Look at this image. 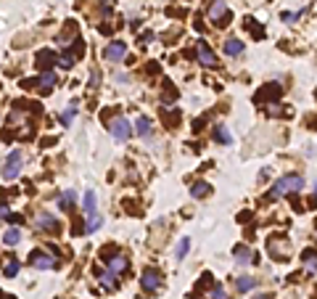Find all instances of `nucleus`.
Instances as JSON below:
<instances>
[{
	"label": "nucleus",
	"mask_w": 317,
	"mask_h": 299,
	"mask_svg": "<svg viewBox=\"0 0 317 299\" xmlns=\"http://www.w3.org/2000/svg\"><path fill=\"white\" fill-rule=\"evenodd\" d=\"M74 201H77L74 191H61V196H58V206H61V212H72V209H74Z\"/></svg>",
	"instance_id": "16"
},
{
	"label": "nucleus",
	"mask_w": 317,
	"mask_h": 299,
	"mask_svg": "<svg viewBox=\"0 0 317 299\" xmlns=\"http://www.w3.org/2000/svg\"><path fill=\"white\" fill-rule=\"evenodd\" d=\"M35 225L40 228L43 233H61V222H58L56 217H53L50 212H37Z\"/></svg>",
	"instance_id": "9"
},
{
	"label": "nucleus",
	"mask_w": 317,
	"mask_h": 299,
	"mask_svg": "<svg viewBox=\"0 0 317 299\" xmlns=\"http://www.w3.org/2000/svg\"><path fill=\"white\" fill-rule=\"evenodd\" d=\"M130 135H133V125H130L125 117H117V119L111 122V138L117 143H125Z\"/></svg>",
	"instance_id": "10"
},
{
	"label": "nucleus",
	"mask_w": 317,
	"mask_h": 299,
	"mask_svg": "<svg viewBox=\"0 0 317 299\" xmlns=\"http://www.w3.org/2000/svg\"><path fill=\"white\" fill-rule=\"evenodd\" d=\"M299 16H301V13H291V11H283V13H280L283 21H293V19H299Z\"/></svg>",
	"instance_id": "35"
},
{
	"label": "nucleus",
	"mask_w": 317,
	"mask_h": 299,
	"mask_svg": "<svg viewBox=\"0 0 317 299\" xmlns=\"http://www.w3.org/2000/svg\"><path fill=\"white\" fill-rule=\"evenodd\" d=\"M21 85H24V88H37V93L48 96V93H53V88L58 85V77H56L53 69H48V72H43L37 80H24Z\"/></svg>",
	"instance_id": "4"
},
{
	"label": "nucleus",
	"mask_w": 317,
	"mask_h": 299,
	"mask_svg": "<svg viewBox=\"0 0 317 299\" xmlns=\"http://www.w3.org/2000/svg\"><path fill=\"white\" fill-rule=\"evenodd\" d=\"M53 64H58V58L53 56V50L50 48H43V50H37V66L43 69V72H48V69Z\"/></svg>",
	"instance_id": "15"
},
{
	"label": "nucleus",
	"mask_w": 317,
	"mask_h": 299,
	"mask_svg": "<svg viewBox=\"0 0 317 299\" xmlns=\"http://www.w3.org/2000/svg\"><path fill=\"white\" fill-rule=\"evenodd\" d=\"M188 249H190V239H182L180 244H177V259H185V254H188Z\"/></svg>",
	"instance_id": "30"
},
{
	"label": "nucleus",
	"mask_w": 317,
	"mask_h": 299,
	"mask_svg": "<svg viewBox=\"0 0 317 299\" xmlns=\"http://www.w3.org/2000/svg\"><path fill=\"white\" fill-rule=\"evenodd\" d=\"M196 58H198V64L206 66V69H214V66H217V56H214V50L209 48V43L204 40V37L196 43Z\"/></svg>",
	"instance_id": "8"
},
{
	"label": "nucleus",
	"mask_w": 317,
	"mask_h": 299,
	"mask_svg": "<svg viewBox=\"0 0 317 299\" xmlns=\"http://www.w3.org/2000/svg\"><path fill=\"white\" fill-rule=\"evenodd\" d=\"M254 286H257V278H254V275H241V278L235 281V289L241 291V294L243 291H251Z\"/></svg>",
	"instance_id": "24"
},
{
	"label": "nucleus",
	"mask_w": 317,
	"mask_h": 299,
	"mask_svg": "<svg viewBox=\"0 0 317 299\" xmlns=\"http://www.w3.org/2000/svg\"><path fill=\"white\" fill-rule=\"evenodd\" d=\"M209 299H230V297H227V291L222 289L220 283H214V286H212V291H209Z\"/></svg>",
	"instance_id": "28"
},
{
	"label": "nucleus",
	"mask_w": 317,
	"mask_h": 299,
	"mask_svg": "<svg viewBox=\"0 0 317 299\" xmlns=\"http://www.w3.org/2000/svg\"><path fill=\"white\" fill-rule=\"evenodd\" d=\"M140 286H143V291H159V286H161V273L159 270H153V267H148L143 275H140Z\"/></svg>",
	"instance_id": "13"
},
{
	"label": "nucleus",
	"mask_w": 317,
	"mask_h": 299,
	"mask_svg": "<svg viewBox=\"0 0 317 299\" xmlns=\"http://www.w3.org/2000/svg\"><path fill=\"white\" fill-rule=\"evenodd\" d=\"M19 267H21V265H19V259H13V257H11V259H8V262H5V265H3V273H5V275H8V278H13V275H16V273H19Z\"/></svg>",
	"instance_id": "26"
},
{
	"label": "nucleus",
	"mask_w": 317,
	"mask_h": 299,
	"mask_svg": "<svg viewBox=\"0 0 317 299\" xmlns=\"http://www.w3.org/2000/svg\"><path fill=\"white\" fill-rule=\"evenodd\" d=\"M254 299H272V294H259V297H254Z\"/></svg>",
	"instance_id": "37"
},
{
	"label": "nucleus",
	"mask_w": 317,
	"mask_h": 299,
	"mask_svg": "<svg viewBox=\"0 0 317 299\" xmlns=\"http://www.w3.org/2000/svg\"><path fill=\"white\" fill-rule=\"evenodd\" d=\"M95 209V191H88L85 194V212H92Z\"/></svg>",
	"instance_id": "32"
},
{
	"label": "nucleus",
	"mask_w": 317,
	"mask_h": 299,
	"mask_svg": "<svg viewBox=\"0 0 317 299\" xmlns=\"http://www.w3.org/2000/svg\"><path fill=\"white\" fill-rule=\"evenodd\" d=\"M214 141L217 143H233V135H230V130L225 125H214Z\"/></svg>",
	"instance_id": "21"
},
{
	"label": "nucleus",
	"mask_w": 317,
	"mask_h": 299,
	"mask_svg": "<svg viewBox=\"0 0 317 299\" xmlns=\"http://www.w3.org/2000/svg\"><path fill=\"white\" fill-rule=\"evenodd\" d=\"M21 151H11V156L5 159V164H3V180H16L19 175H21Z\"/></svg>",
	"instance_id": "7"
},
{
	"label": "nucleus",
	"mask_w": 317,
	"mask_h": 299,
	"mask_svg": "<svg viewBox=\"0 0 317 299\" xmlns=\"http://www.w3.org/2000/svg\"><path fill=\"white\" fill-rule=\"evenodd\" d=\"M301 262H304L307 270L317 273V249H304V251H301Z\"/></svg>",
	"instance_id": "20"
},
{
	"label": "nucleus",
	"mask_w": 317,
	"mask_h": 299,
	"mask_svg": "<svg viewBox=\"0 0 317 299\" xmlns=\"http://www.w3.org/2000/svg\"><path fill=\"white\" fill-rule=\"evenodd\" d=\"M233 254H235V262L238 265H251L254 262V251L249 247H235Z\"/></svg>",
	"instance_id": "18"
},
{
	"label": "nucleus",
	"mask_w": 317,
	"mask_h": 299,
	"mask_svg": "<svg viewBox=\"0 0 317 299\" xmlns=\"http://www.w3.org/2000/svg\"><path fill=\"white\" fill-rule=\"evenodd\" d=\"M88 214V220H85V233H95L98 228H100V222H103V217H100V214L92 209V212H85Z\"/></svg>",
	"instance_id": "17"
},
{
	"label": "nucleus",
	"mask_w": 317,
	"mask_h": 299,
	"mask_svg": "<svg viewBox=\"0 0 317 299\" xmlns=\"http://www.w3.org/2000/svg\"><path fill=\"white\" fill-rule=\"evenodd\" d=\"M125 56H127V43H119V40L109 43V48L103 50V58L111 61V64H117V61H122Z\"/></svg>",
	"instance_id": "14"
},
{
	"label": "nucleus",
	"mask_w": 317,
	"mask_h": 299,
	"mask_svg": "<svg viewBox=\"0 0 317 299\" xmlns=\"http://www.w3.org/2000/svg\"><path fill=\"white\" fill-rule=\"evenodd\" d=\"M92 273H95V281H98L106 291H117V289H119V278L109 270V267H106V270H103V267H92Z\"/></svg>",
	"instance_id": "11"
},
{
	"label": "nucleus",
	"mask_w": 317,
	"mask_h": 299,
	"mask_svg": "<svg viewBox=\"0 0 317 299\" xmlns=\"http://www.w3.org/2000/svg\"><path fill=\"white\" fill-rule=\"evenodd\" d=\"M19 241H21V231H19V228H11V231H5V236H3V244H5V247H16Z\"/></svg>",
	"instance_id": "25"
},
{
	"label": "nucleus",
	"mask_w": 317,
	"mask_h": 299,
	"mask_svg": "<svg viewBox=\"0 0 317 299\" xmlns=\"http://www.w3.org/2000/svg\"><path fill=\"white\" fill-rule=\"evenodd\" d=\"M11 217V209H8V204H3V201H0V222H3V220H8Z\"/></svg>",
	"instance_id": "33"
},
{
	"label": "nucleus",
	"mask_w": 317,
	"mask_h": 299,
	"mask_svg": "<svg viewBox=\"0 0 317 299\" xmlns=\"http://www.w3.org/2000/svg\"><path fill=\"white\" fill-rule=\"evenodd\" d=\"M267 254L275 259V262H288L291 259V244L285 236H270L267 239Z\"/></svg>",
	"instance_id": "2"
},
{
	"label": "nucleus",
	"mask_w": 317,
	"mask_h": 299,
	"mask_svg": "<svg viewBox=\"0 0 317 299\" xmlns=\"http://www.w3.org/2000/svg\"><path fill=\"white\" fill-rule=\"evenodd\" d=\"M267 114L270 117H285V109H280V103H267Z\"/></svg>",
	"instance_id": "31"
},
{
	"label": "nucleus",
	"mask_w": 317,
	"mask_h": 299,
	"mask_svg": "<svg viewBox=\"0 0 317 299\" xmlns=\"http://www.w3.org/2000/svg\"><path fill=\"white\" fill-rule=\"evenodd\" d=\"M209 19H212V24H217V27H225L227 24L230 11H227L225 0H212V5H209Z\"/></svg>",
	"instance_id": "6"
},
{
	"label": "nucleus",
	"mask_w": 317,
	"mask_h": 299,
	"mask_svg": "<svg viewBox=\"0 0 317 299\" xmlns=\"http://www.w3.org/2000/svg\"><path fill=\"white\" fill-rule=\"evenodd\" d=\"M304 188V178L296 172H291V175H283L280 180L272 186V191H270V199H283V196H291V194H296V191Z\"/></svg>",
	"instance_id": "1"
},
{
	"label": "nucleus",
	"mask_w": 317,
	"mask_h": 299,
	"mask_svg": "<svg viewBox=\"0 0 317 299\" xmlns=\"http://www.w3.org/2000/svg\"><path fill=\"white\" fill-rule=\"evenodd\" d=\"M280 93H283V88L277 85V82H272V85L262 88L259 93L254 96V101H257V103H265V106H267V103H275L277 98H280Z\"/></svg>",
	"instance_id": "12"
},
{
	"label": "nucleus",
	"mask_w": 317,
	"mask_h": 299,
	"mask_svg": "<svg viewBox=\"0 0 317 299\" xmlns=\"http://www.w3.org/2000/svg\"><path fill=\"white\" fill-rule=\"evenodd\" d=\"M135 130H137V135H140V138H151L153 135V125H151L148 117H137Z\"/></svg>",
	"instance_id": "19"
},
{
	"label": "nucleus",
	"mask_w": 317,
	"mask_h": 299,
	"mask_svg": "<svg viewBox=\"0 0 317 299\" xmlns=\"http://www.w3.org/2000/svg\"><path fill=\"white\" fill-rule=\"evenodd\" d=\"M209 194H212V186H209V183H193L190 186V196L193 199H206Z\"/></svg>",
	"instance_id": "22"
},
{
	"label": "nucleus",
	"mask_w": 317,
	"mask_h": 299,
	"mask_svg": "<svg viewBox=\"0 0 317 299\" xmlns=\"http://www.w3.org/2000/svg\"><path fill=\"white\" fill-rule=\"evenodd\" d=\"M74 114H77V103H69L66 111L61 114V122H64V125L69 127V125H72V119H74Z\"/></svg>",
	"instance_id": "27"
},
{
	"label": "nucleus",
	"mask_w": 317,
	"mask_h": 299,
	"mask_svg": "<svg viewBox=\"0 0 317 299\" xmlns=\"http://www.w3.org/2000/svg\"><path fill=\"white\" fill-rule=\"evenodd\" d=\"M58 66L61 69H72L74 66V56H72V53H61V56H58Z\"/></svg>",
	"instance_id": "29"
},
{
	"label": "nucleus",
	"mask_w": 317,
	"mask_h": 299,
	"mask_svg": "<svg viewBox=\"0 0 317 299\" xmlns=\"http://www.w3.org/2000/svg\"><path fill=\"white\" fill-rule=\"evenodd\" d=\"M246 27H249V29H251V32L257 35V37H262V35H265V32H262V29H259L257 24H254V19H246Z\"/></svg>",
	"instance_id": "34"
},
{
	"label": "nucleus",
	"mask_w": 317,
	"mask_h": 299,
	"mask_svg": "<svg viewBox=\"0 0 317 299\" xmlns=\"http://www.w3.org/2000/svg\"><path fill=\"white\" fill-rule=\"evenodd\" d=\"M29 265L37 267V270H53V267L61 265V259L48 254L45 249H32V251H29Z\"/></svg>",
	"instance_id": "5"
},
{
	"label": "nucleus",
	"mask_w": 317,
	"mask_h": 299,
	"mask_svg": "<svg viewBox=\"0 0 317 299\" xmlns=\"http://www.w3.org/2000/svg\"><path fill=\"white\" fill-rule=\"evenodd\" d=\"M98 82H100V74H98V72H92V74H90V88L95 90V88H98Z\"/></svg>",
	"instance_id": "36"
},
{
	"label": "nucleus",
	"mask_w": 317,
	"mask_h": 299,
	"mask_svg": "<svg viewBox=\"0 0 317 299\" xmlns=\"http://www.w3.org/2000/svg\"><path fill=\"white\" fill-rule=\"evenodd\" d=\"M100 257L106 259V265H109V270L114 275H122V273H127V267H130V259L127 254H122L119 249H111V247H106L103 251H100Z\"/></svg>",
	"instance_id": "3"
},
{
	"label": "nucleus",
	"mask_w": 317,
	"mask_h": 299,
	"mask_svg": "<svg viewBox=\"0 0 317 299\" xmlns=\"http://www.w3.org/2000/svg\"><path fill=\"white\" fill-rule=\"evenodd\" d=\"M3 297H5V294H3V291H0V299H3Z\"/></svg>",
	"instance_id": "38"
},
{
	"label": "nucleus",
	"mask_w": 317,
	"mask_h": 299,
	"mask_svg": "<svg viewBox=\"0 0 317 299\" xmlns=\"http://www.w3.org/2000/svg\"><path fill=\"white\" fill-rule=\"evenodd\" d=\"M225 53H227V56H241V53H243V43L238 40V37H230V40H225Z\"/></svg>",
	"instance_id": "23"
},
{
	"label": "nucleus",
	"mask_w": 317,
	"mask_h": 299,
	"mask_svg": "<svg viewBox=\"0 0 317 299\" xmlns=\"http://www.w3.org/2000/svg\"><path fill=\"white\" fill-rule=\"evenodd\" d=\"M315 236H317V233H315Z\"/></svg>",
	"instance_id": "39"
}]
</instances>
